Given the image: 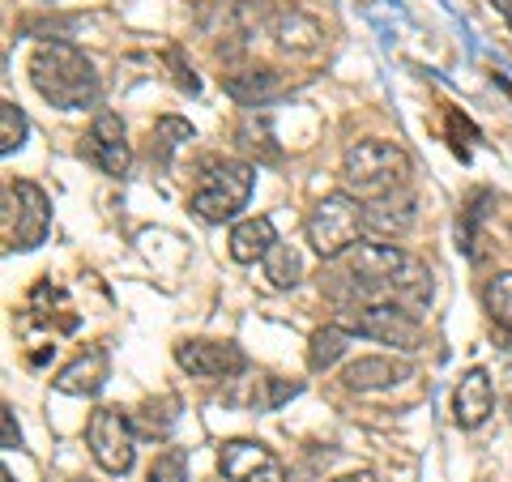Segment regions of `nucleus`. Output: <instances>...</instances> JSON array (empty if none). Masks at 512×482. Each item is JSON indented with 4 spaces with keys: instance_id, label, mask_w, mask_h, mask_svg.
Returning <instances> with one entry per match:
<instances>
[{
    "instance_id": "f257e3e1",
    "label": "nucleus",
    "mask_w": 512,
    "mask_h": 482,
    "mask_svg": "<svg viewBox=\"0 0 512 482\" xmlns=\"http://www.w3.org/2000/svg\"><path fill=\"white\" fill-rule=\"evenodd\" d=\"M342 265H346L350 291L397 299V303H406V308H414V312L431 299L427 265L414 261V256L402 252L397 244H363L359 239V244L342 256Z\"/></svg>"
},
{
    "instance_id": "f03ea898",
    "label": "nucleus",
    "mask_w": 512,
    "mask_h": 482,
    "mask_svg": "<svg viewBox=\"0 0 512 482\" xmlns=\"http://www.w3.org/2000/svg\"><path fill=\"white\" fill-rule=\"evenodd\" d=\"M30 82H35V90L60 111L94 107L103 94L90 56L64 39H47L35 47V56H30Z\"/></svg>"
},
{
    "instance_id": "7ed1b4c3",
    "label": "nucleus",
    "mask_w": 512,
    "mask_h": 482,
    "mask_svg": "<svg viewBox=\"0 0 512 482\" xmlns=\"http://www.w3.org/2000/svg\"><path fill=\"white\" fill-rule=\"evenodd\" d=\"M342 184L355 201H380L389 192L410 188V154L393 141H355L342 154Z\"/></svg>"
},
{
    "instance_id": "20e7f679",
    "label": "nucleus",
    "mask_w": 512,
    "mask_h": 482,
    "mask_svg": "<svg viewBox=\"0 0 512 482\" xmlns=\"http://www.w3.org/2000/svg\"><path fill=\"white\" fill-rule=\"evenodd\" d=\"M256 184V171L239 158H205L192 184V214L205 222H231L248 205Z\"/></svg>"
},
{
    "instance_id": "39448f33",
    "label": "nucleus",
    "mask_w": 512,
    "mask_h": 482,
    "mask_svg": "<svg viewBox=\"0 0 512 482\" xmlns=\"http://www.w3.org/2000/svg\"><path fill=\"white\" fill-rule=\"evenodd\" d=\"M367 227L363 205L350 192H329L320 197L308 214V244L325 261H342V256L359 244V231Z\"/></svg>"
},
{
    "instance_id": "423d86ee",
    "label": "nucleus",
    "mask_w": 512,
    "mask_h": 482,
    "mask_svg": "<svg viewBox=\"0 0 512 482\" xmlns=\"http://www.w3.org/2000/svg\"><path fill=\"white\" fill-rule=\"evenodd\" d=\"M0 231H5L9 252H30L39 248L47 231H52V201L47 192L30 180L5 184V214H0Z\"/></svg>"
},
{
    "instance_id": "0eeeda50",
    "label": "nucleus",
    "mask_w": 512,
    "mask_h": 482,
    "mask_svg": "<svg viewBox=\"0 0 512 482\" xmlns=\"http://www.w3.org/2000/svg\"><path fill=\"white\" fill-rule=\"evenodd\" d=\"M346 329L359 337H372V342H384V346H402V350H419L423 342L419 312L397 299H376L359 312H346Z\"/></svg>"
},
{
    "instance_id": "6e6552de",
    "label": "nucleus",
    "mask_w": 512,
    "mask_h": 482,
    "mask_svg": "<svg viewBox=\"0 0 512 482\" xmlns=\"http://www.w3.org/2000/svg\"><path fill=\"white\" fill-rule=\"evenodd\" d=\"M86 444H90L94 461H99L107 474H128V470H133V457H137L133 423H128V414H120L116 406H99L90 414Z\"/></svg>"
},
{
    "instance_id": "1a4fd4ad",
    "label": "nucleus",
    "mask_w": 512,
    "mask_h": 482,
    "mask_svg": "<svg viewBox=\"0 0 512 482\" xmlns=\"http://www.w3.org/2000/svg\"><path fill=\"white\" fill-rule=\"evenodd\" d=\"M218 470L231 482H291L282 461L256 440H227L218 448Z\"/></svg>"
},
{
    "instance_id": "9d476101",
    "label": "nucleus",
    "mask_w": 512,
    "mask_h": 482,
    "mask_svg": "<svg viewBox=\"0 0 512 482\" xmlns=\"http://www.w3.org/2000/svg\"><path fill=\"white\" fill-rule=\"evenodd\" d=\"M175 363L197 380H227L235 372H244V350L231 342H205V337H197V342L175 346Z\"/></svg>"
},
{
    "instance_id": "9b49d317",
    "label": "nucleus",
    "mask_w": 512,
    "mask_h": 482,
    "mask_svg": "<svg viewBox=\"0 0 512 482\" xmlns=\"http://www.w3.org/2000/svg\"><path fill=\"white\" fill-rule=\"evenodd\" d=\"M86 150H90V158L107 175H124L128 171V163H133V150H128V137H124V124H120L116 111H99V116H94Z\"/></svg>"
},
{
    "instance_id": "f8f14e48",
    "label": "nucleus",
    "mask_w": 512,
    "mask_h": 482,
    "mask_svg": "<svg viewBox=\"0 0 512 482\" xmlns=\"http://www.w3.org/2000/svg\"><path fill=\"white\" fill-rule=\"evenodd\" d=\"M491 410H495V384L483 367H470L453 389V419H457V427L474 431L491 419Z\"/></svg>"
},
{
    "instance_id": "ddd939ff",
    "label": "nucleus",
    "mask_w": 512,
    "mask_h": 482,
    "mask_svg": "<svg viewBox=\"0 0 512 482\" xmlns=\"http://www.w3.org/2000/svg\"><path fill=\"white\" fill-rule=\"evenodd\" d=\"M269 35H274V43L282 47V52H291V56H312L316 47L325 43V26H320L308 9L286 5V9H278L274 18H269Z\"/></svg>"
},
{
    "instance_id": "4468645a",
    "label": "nucleus",
    "mask_w": 512,
    "mask_h": 482,
    "mask_svg": "<svg viewBox=\"0 0 512 482\" xmlns=\"http://www.w3.org/2000/svg\"><path fill=\"white\" fill-rule=\"evenodd\" d=\"M103 380H107V350L103 346H86L60 367L52 384L60 393H69V397H94L103 389Z\"/></svg>"
},
{
    "instance_id": "2eb2a0df",
    "label": "nucleus",
    "mask_w": 512,
    "mask_h": 482,
    "mask_svg": "<svg viewBox=\"0 0 512 482\" xmlns=\"http://www.w3.org/2000/svg\"><path fill=\"white\" fill-rule=\"evenodd\" d=\"M410 376V363L406 359H389V355H363L355 359L342 372V384L350 393H372V389H384V384H397Z\"/></svg>"
},
{
    "instance_id": "dca6fc26",
    "label": "nucleus",
    "mask_w": 512,
    "mask_h": 482,
    "mask_svg": "<svg viewBox=\"0 0 512 482\" xmlns=\"http://www.w3.org/2000/svg\"><path fill=\"white\" fill-rule=\"evenodd\" d=\"M274 244H278V231H274V222H269L265 214L244 218V222H235V231H231V261L256 265V261H265Z\"/></svg>"
},
{
    "instance_id": "f3484780",
    "label": "nucleus",
    "mask_w": 512,
    "mask_h": 482,
    "mask_svg": "<svg viewBox=\"0 0 512 482\" xmlns=\"http://www.w3.org/2000/svg\"><path fill=\"white\" fill-rule=\"evenodd\" d=\"M363 218L372 231H384V235H402L414 227V192L402 188V192H389L380 201H367L363 205Z\"/></svg>"
},
{
    "instance_id": "a211bd4d",
    "label": "nucleus",
    "mask_w": 512,
    "mask_h": 482,
    "mask_svg": "<svg viewBox=\"0 0 512 482\" xmlns=\"http://www.w3.org/2000/svg\"><path fill=\"white\" fill-rule=\"evenodd\" d=\"M30 312H35L39 320H60V329L69 333V329H77V316H73V303H69V295L60 291V286H52V282H39L35 291H30Z\"/></svg>"
},
{
    "instance_id": "6ab92c4d",
    "label": "nucleus",
    "mask_w": 512,
    "mask_h": 482,
    "mask_svg": "<svg viewBox=\"0 0 512 482\" xmlns=\"http://www.w3.org/2000/svg\"><path fill=\"white\" fill-rule=\"evenodd\" d=\"M346 346H350V329H346V325H325V329H316L312 342H308V363L316 367V372H325V367H333V363L346 355Z\"/></svg>"
},
{
    "instance_id": "aec40b11",
    "label": "nucleus",
    "mask_w": 512,
    "mask_h": 482,
    "mask_svg": "<svg viewBox=\"0 0 512 482\" xmlns=\"http://www.w3.org/2000/svg\"><path fill=\"white\" fill-rule=\"evenodd\" d=\"M222 86H227L231 99L239 103H256L261 94H269L278 86V73L274 69H239V73H227L222 77Z\"/></svg>"
},
{
    "instance_id": "412c9836",
    "label": "nucleus",
    "mask_w": 512,
    "mask_h": 482,
    "mask_svg": "<svg viewBox=\"0 0 512 482\" xmlns=\"http://www.w3.org/2000/svg\"><path fill=\"white\" fill-rule=\"evenodd\" d=\"M299 273H303V261H299V252L295 248H286V244H274L265 256V278L278 286V291H291V286L299 282Z\"/></svg>"
},
{
    "instance_id": "4be33fe9",
    "label": "nucleus",
    "mask_w": 512,
    "mask_h": 482,
    "mask_svg": "<svg viewBox=\"0 0 512 482\" xmlns=\"http://www.w3.org/2000/svg\"><path fill=\"white\" fill-rule=\"evenodd\" d=\"M483 303H487V312H491L495 325L512 329V269L495 273V278L483 286Z\"/></svg>"
},
{
    "instance_id": "5701e85b",
    "label": "nucleus",
    "mask_w": 512,
    "mask_h": 482,
    "mask_svg": "<svg viewBox=\"0 0 512 482\" xmlns=\"http://www.w3.org/2000/svg\"><path fill=\"white\" fill-rule=\"evenodd\" d=\"M26 146V116L18 103H0V154H18Z\"/></svg>"
},
{
    "instance_id": "b1692460",
    "label": "nucleus",
    "mask_w": 512,
    "mask_h": 482,
    "mask_svg": "<svg viewBox=\"0 0 512 482\" xmlns=\"http://www.w3.org/2000/svg\"><path fill=\"white\" fill-rule=\"evenodd\" d=\"M150 482H188V457L180 453V448L158 453L154 465H150Z\"/></svg>"
},
{
    "instance_id": "393cba45",
    "label": "nucleus",
    "mask_w": 512,
    "mask_h": 482,
    "mask_svg": "<svg viewBox=\"0 0 512 482\" xmlns=\"http://www.w3.org/2000/svg\"><path fill=\"white\" fill-rule=\"evenodd\" d=\"M154 137H158V146H163V154H171L175 146L192 141V124L188 120H175V116H163V120L154 124Z\"/></svg>"
},
{
    "instance_id": "a878e982",
    "label": "nucleus",
    "mask_w": 512,
    "mask_h": 482,
    "mask_svg": "<svg viewBox=\"0 0 512 482\" xmlns=\"http://www.w3.org/2000/svg\"><path fill=\"white\" fill-rule=\"evenodd\" d=\"M0 423H5V448H18L22 444V431H18V423H13V410L5 406V414H0Z\"/></svg>"
},
{
    "instance_id": "bb28decb",
    "label": "nucleus",
    "mask_w": 512,
    "mask_h": 482,
    "mask_svg": "<svg viewBox=\"0 0 512 482\" xmlns=\"http://www.w3.org/2000/svg\"><path fill=\"white\" fill-rule=\"evenodd\" d=\"M333 482H380L372 470H359V474H342V478H333Z\"/></svg>"
},
{
    "instance_id": "cd10ccee",
    "label": "nucleus",
    "mask_w": 512,
    "mask_h": 482,
    "mask_svg": "<svg viewBox=\"0 0 512 482\" xmlns=\"http://www.w3.org/2000/svg\"><path fill=\"white\" fill-rule=\"evenodd\" d=\"M495 5V13H500V18L508 22V30H512V0H491Z\"/></svg>"
},
{
    "instance_id": "c85d7f7f",
    "label": "nucleus",
    "mask_w": 512,
    "mask_h": 482,
    "mask_svg": "<svg viewBox=\"0 0 512 482\" xmlns=\"http://www.w3.org/2000/svg\"><path fill=\"white\" fill-rule=\"evenodd\" d=\"M0 482H18V478H13V474H9V470H5V474H0Z\"/></svg>"
}]
</instances>
